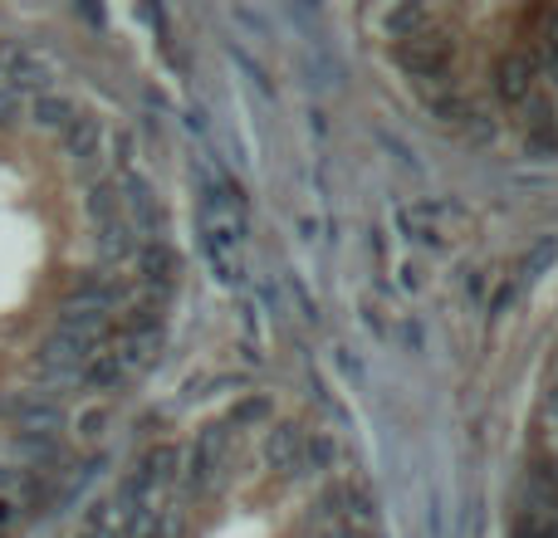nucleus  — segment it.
I'll return each mask as SVG.
<instances>
[{
    "label": "nucleus",
    "instance_id": "2",
    "mask_svg": "<svg viewBox=\"0 0 558 538\" xmlns=\"http://www.w3.org/2000/svg\"><path fill=\"white\" fill-rule=\"evenodd\" d=\"M35 113H39V123H59V118H64V103H54V98H49V103H39Z\"/></svg>",
    "mask_w": 558,
    "mask_h": 538
},
{
    "label": "nucleus",
    "instance_id": "4",
    "mask_svg": "<svg viewBox=\"0 0 558 538\" xmlns=\"http://www.w3.org/2000/svg\"><path fill=\"white\" fill-rule=\"evenodd\" d=\"M0 519H5V504H0Z\"/></svg>",
    "mask_w": 558,
    "mask_h": 538
},
{
    "label": "nucleus",
    "instance_id": "3",
    "mask_svg": "<svg viewBox=\"0 0 558 538\" xmlns=\"http://www.w3.org/2000/svg\"><path fill=\"white\" fill-rule=\"evenodd\" d=\"M10 118H15V98H10V94H0V127H5Z\"/></svg>",
    "mask_w": 558,
    "mask_h": 538
},
{
    "label": "nucleus",
    "instance_id": "1",
    "mask_svg": "<svg viewBox=\"0 0 558 538\" xmlns=\"http://www.w3.org/2000/svg\"><path fill=\"white\" fill-rule=\"evenodd\" d=\"M10 74H15V84H35V74H39V69H35V59L15 54V59H10Z\"/></svg>",
    "mask_w": 558,
    "mask_h": 538
}]
</instances>
